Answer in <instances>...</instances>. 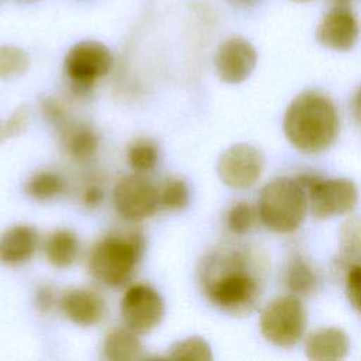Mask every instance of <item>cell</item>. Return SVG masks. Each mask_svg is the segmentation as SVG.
Here are the masks:
<instances>
[{"mask_svg":"<svg viewBox=\"0 0 361 361\" xmlns=\"http://www.w3.org/2000/svg\"><path fill=\"white\" fill-rule=\"evenodd\" d=\"M42 111L45 118L55 124V126H62L65 124V118H66V110L63 107V104H61L58 100L49 97L45 99L42 102Z\"/></svg>","mask_w":361,"mask_h":361,"instance_id":"obj_29","label":"cell"},{"mask_svg":"<svg viewBox=\"0 0 361 361\" xmlns=\"http://www.w3.org/2000/svg\"><path fill=\"white\" fill-rule=\"evenodd\" d=\"M267 257L247 245H226L209 252L200 264L199 278L206 299L219 310L243 317L261 300Z\"/></svg>","mask_w":361,"mask_h":361,"instance_id":"obj_1","label":"cell"},{"mask_svg":"<svg viewBox=\"0 0 361 361\" xmlns=\"http://www.w3.org/2000/svg\"><path fill=\"white\" fill-rule=\"evenodd\" d=\"M56 305V293L55 289L49 285H42L35 293V306L41 313H48Z\"/></svg>","mask_w":361,"mask_h":361,"instance_id":"obj_30","label":"cell"},{"mask_svg":"<svg viewBox=\"0 0 361 361\" xmlns=\"http://www.w3.org/2000/svg\"><path fill=\"white\" fill-rule=\"evenodd\" d=\"M233 1H235V3H238V4L248 6V4H252V3H254V1H257V0H233Z\"/></svg>","mask_w":361,"mask_h":361,"instance_id":"obj_35","label":"cell"},{"mask_svg":"<svg viewBox=\"0 0 361 361\" xmlns=\"http://www.w3.org/2000/svg\"><path fill=\"white\" fill-rule=\"evenodd\" d=\"M282 281L295 296L313 295L319 283L316 269L302 254H293L289 258L282 272Z\"/></svg>","mask_w":361,"mask_h":361,"instance_id":"obj_17","label":"cell"},{"mask_svg":"<svg viewBox=\"0 0 361 361\" xmlns=\"http://www.w3.org/2000/svg\"><path fill=\"white\" fill-rule=\"evenodd\" d=\"M338 128L336 106L320 92L300 93L285 111L283 133L292 147L305 154H319L331 147Z\"/></svg>","mask_w":361,"mask_h":361,"instance_id":"obj_2","label":"cell"},{"mask_svg":"<svg viewBox=\"0 0 361 361\" xmlns=\"http://www.w3.org/2000/svg\"><path fill=\"white\" fill-rule=\"evenodd\" d=\"M351 111L354 118L361 123V87L355 92L353 100H351Z\"/></svg>","mask_w":361,"mask_h":361,"instance_id":"obj_32","label":"cell"},{"mask_svg":"<svg viewBox=\"0 0 361 361\" xmlns=\"http://www.w3.org/2000/svg\"><path fill=\"white\" fill-rule=\"evenodd\" d=\"M257 209L259 220L267 228L286 234L302 224L307 209V196L296 179L278 178L262 188Z\"/></svg>","mask_w":361,"mask_h":361,"instance_id":"obj_4","label":"cell"},{"mask_svg":"<svg viewBox=\"0 0 361 361\" xmlns=\"http://www.w3.org/2000/svg\"><path fill=\"white\" fill-rule=\"evenodd\" d=\"M104 199V192L99 185H87L80 196L82 203L89 207V209H94L97 207Z\"/></svg>","mask_w":361,"mask_h":361,"instance_id":"obj_31","label":"cell"},{"mask_svg":"<svg viewBox=\"0 0 361 361\" xmlns=\"http://www.w3.org/2000/svg\"><path fill=\"white\" fill-rule=\"evenodd\" d=\"M159 190V203L168 210H182L188 206L190 192L188 183L180 178H168Z\"/></svg>","mask_w":361,"mask_h":361,"instance_id":"obj_25","label":"cell"},{"mask_svg":"<svg viewBox=\"0 0 361 361\" xmlns=\"http://www.w3.org/2000/svg\"><path fill=\"white\" fill-rule=\"evenodd\" d=\"M296 180L305 189L307 206L316 219L347 214L358 202L357 186L350 179H323L314 173H300Z\"/></svg>","mask_w":361,"mask_h":361,"instance_id":"obj_5","label":"cell"},{"mask_svg":"<svg viewBox=\"0 0 361 361\" xmlns=\"http://www.w3.org/2000/svg\"><path fill=\"white\" fill-rule=\"evenodd\" d=\"M65 190V179L52 171H38L31 175L24 185V192L37 202L52 200L62 195Z\"/></svg>","mask_w":361,"mask_h":361,"instance_id":"obj_21","label":"cell"},{"mask_svg":"<svg viewBox=\"0 0 361 361\" xmlns=\"http://www.w3.org/2000/svg\"><path fill=\"white\" fill-rule=\"evenodd\" d=\"M63 145L68 155L79 162L90 159L99 147V137L93 128L79 124L63 130Z\"/></svg>","mask_w":361,"mask_h":361,"instance_id":"obj_20","label":"cell"},{"mask_svg":"<svg viewBox=\"0 0 361 361\" xmlns=\"http://www.w3.org/2000/svg\"><path fill=\"white\" fill-rule=\"evenodd\" d=\"M121 317L124 326L144 336L155 330L164 319L165 303L157 289L147 283L128 286L121 299Z\"/></svg>","mask_w":361,"mask_h":361,"instance_id":"obj_8","label":"cell"},{"mask_svg":"<svg viewBox=\"0 0 361 361\" xmlns=\"http://www.w3.org/2000/svg\"><path fill=\"white\" fill-rule=\"evenodd\" d=\"M142 343L128 327L111 329L103 341L102 355L107 361H135L142 357Z\"/></svg>","mask_w":361,"mask_h":361,"instance_id":"obj_16","label":"cell"},{"mask_svg":"<svg viewBox=\"0 0 361 361\" xmlns=\"http://www.w3.org/2000/svg\"><path fill=\"white\" fill-rule=\"evenodd\" d=\"M44 251L51 265L55 268H68L79 257V238L68 228H58L48 235L44 244Z\"/></svg>","mask_w":361,"mask_h":361,"instance_id":"obj_18","label":"cell"},{"mask_svg":"<svg viewBox=\"0 0 361 361\" xmlns=\"http://www.w3.org/2000/svg\"><path fill=\"white\" fill-rule=\"evenodd\" d=\"M113 203L123 219L140 221L151 217L159 209V190L141 173L127 175L116 183Z\"/></svg>","mask_w":361,"mask_h":361,"instance_id":"obj_9","label":"cell"},{"mask_svg":"<svg viewBox=\"0 0 361 361\" xmlns=\"http://www.w3.org/2000/svg\"><path fill=\"white\" fill-rule=\"evenodd\" d=\"M347 299L354 309L361 312V262L354 264L344 272Z\"/></svg>","mask_w":361,"mask_h":361,"instance_id":"obj_27","label":"cell"},{"mask_svg":"<svg viewBox=\"0 0 361 361\" xmlns=\"http://www.w3.org/2000/svg\"><path fill=\"white\" fill-rule=\"evenodd\" d=\"M30 58L24 49L14 45L0 47V79L21 76L28 71Z\"/></svg>","mask_w":361,"mask_h":361,"instance_id":"obj_26","label":"cell"},{"mask_svg":"<svg viewBox=\"0 0 361 361\" xmlns=\"http://www.w3.org/2000/svg\"><path fill=\"white\" fill-rule=\"evenodd\" d=\"M213 62L221 82L237 85L251 76L258 62V54L247 38L231 35L217 47Z\"/></svg>","mask_w":361,"mask_h":361,"instance_id":"obj_12","label":"cell"},{"mask_svg":"<svg viewBox=\"0 0 361 361\" xmlns=\"http://www.w3.org/2000/svg\"><path fill=\"white\" fill-rule=\"evenodd\" d=\"M350 348L348 336L337 327H323L306 337L305 354L313 361L343 360Z\"/></svg>","mask_w":361,"mask_h":361,"instance_id":"obj_15","label":"cell"},{"mask_svg":"<svg viewBox=\"0 0 361 361\" xmlns=\"http://www.w3.org/2000/svg\"><path fill=\"white\" fill-rule=\"evenodd\" d=\"M168 358L171 360H192V361H210L213 358L212 348L206 340L193 336L173 343L169 348Z\"/></svg>","mask_w":361,"mask_h":361,"instance_id":"obj_24","label":"cell"},{"mask_svg":"<svg viewBox=\"0 0 361 361\" xmlns=\"http://www.w3.org/2000/svg\"><path fill=\"white\" fill-rule=\"evenodd\" d=\"M8 138L7 130H6V121L0 120V144Z\"/></svg>","mask_w":361,"mask_h":361,"instance_id":"obj_33","label":"cell"},{"mask_svg":"<svg viewBox=\"0 0 361 361\" xmlns=\"http://www.w3.org/2000/svg\"><path fill=\"white\" fill-rule=\"evenodd\" d=\"M159 159V151L155 141L149 138H140L134 141L127 149V162L135 173L151 172Z\"/></svg>","mask_w":361,"mask_h":361,"instance_id":"obj_22","label":"cell"},{"mask_svg":"<svg viewBox=\"0 0 361 361\" xmlns=\"http://www.w3.org/2000/svg\"><path fill=\"white\" fill-rule=\"evenodd\" d=\"M59 306L66 319L82 327L97 324L106 314L103 298L83 288H73L63 292L59 299Z\"/></svg>","mask_w":361,"mask_h":361,"instance_id":"obj_13","label":"cell"},{"mask_svg":"<svg viewBox=\"0 0 361 361\" xmlns=\"http://www.w3.org/2000/svg\"><path fill=\"white\" fill-rule=\"evenodd\" d=\"M39 235L30 224H16L0 235V264L16 267L27 262L38 248Z\"/></svg>","mask_w":361,"mask_h":361,"instance_id":"obj_14","label":"cell"},{"mask_svg":"<svg viewBox=\"0 0 361 361\" xmlns=\"http://www.w3.org/2000/svg\"><path fill=\"white\" fill-rule=\"evenodd\" d=\"M28 126V109L27 106H20L7 120H6V130L7 135L16 137L23 134Z\"/></svg>","mask_w":361,"mask_h":361,"instance_id":"obj_28","label":"cell"},{"mask_svg":"<svg viewBox=\"0 0 361 361\" xmlns=\"http://www.w3.org/2000/svg\"><path fill=\"white\" fill-rule=\"evenodd\" d=\"M259 220L258 209L248 202L234 203L226 214L227 228L237 235L247 234L251 231Z\"/></svg>","mask_w":361,"mask_h":361,"instance_id":"obj_23","label":"cell"},{"mask_svg":"<svg viewBox=\"0 0 361 361\" xmlns=\"http://www.w3.org/2000/svg\"><path fill=\"white\" fill-rule=\"evenodd\" d=\"M333 4H341V6H351L354 0H330Z\"/></svg>","mask_w":361,"mask_h":361,"instance_id":"obj_34","label":"cell"},{"mask_svg":"<svg viewBox=\"0 0 361 361\" xmlns=\"http://www.w3.org/2000/svg\"><path fill=\"white\" fill-rule=\"evenodd\" d=\"M142 250L144 238L140 233L104 237L90 251L89 271L94 279L106 286H124L131 281Z\"/></svg>","mask_w":361,"mask_h":361,"instance_id":"obj_3","label":"cell"},{"mask_svg":"<svg viewBox=\"0 0 361 361\" xmlns=\"http://www.w3.org/2000/svg\"><path fill=\"white\" fill-rule=\"evenodd\" d=\"M306 309L295 295L281 296L269 302L261 312L259 330L264 338L278 347H292L306 329Z\"/></svg>","mask_w":361,"mask_h":361,"instance_id":"obj_6","label":"cell"},{"mask_svg":"<svg viewBox=\"0 0 361 361\" xmlns=\"http://www.w3.org/2000/svg\"><path fill=\"white\" fill-rule=\"evenodd\" d=\"M265 165L264 155L250 144H235L219 158L217 173L233 189H248L258 182Z\"/></svg>","mask_w":361,"mask_h":361,"instance_id":"obj_11","label":"cell"},{"mask_svg":"<svg viewBox=\"0 0 361 361\" xmlns=\"http://www.w3.org/2000/svg\"><path fill=\"white\" fill-rule=\"evenodd\" d=\"M113 63V54L104 44L87 39L75 44L68 51L63 68L73 87L86 92L111 71Z\"/></svg>","mask_w":361,"mask_h":361,"instance_id":"obj_7","label":"cell"},{"mask_svg":"<svg viewBox=\"0 0 361 361\" xmlns=\"http://www.w3.org/2000/svg\"><path fill=\"white\" fill-rule=\"evenodd\" d=\"M337 271H347L348 267L361 262V219H347L338 233V257L334 261Z\"/></svg>","mask_w":361,"mask_h":361,"instance_id":"obj_19","label":"cell"},{"mask_svg":"<svg viewBox=\"0 0 361 361\" xmlns=\"http://www.w3.org/2000/svg\"><path fill=\"white\" fill-rule=\"evenodd\" d=\"M361 35V21L351 6L333 4L320 17L314 37L316 41L336 52H347L354 48Z\"/></svg>","mask_w":361,"mask_h":361,"instance_id":"obj_10","label":"cell"},{"mask_svg":"<svg viewBox=\"0 0 361 361\" xmlns=\"http://www.w3.org/2000/svg\"><path fill=\"white\" fill-rule=\"evenodd\" d=\"M290 1H295V3H307V1H312V0H290Z\"/></svg>","mask_w":361,"mask_h":361,"instance_id":"obj_36","label":"cell"}]
</instances>
